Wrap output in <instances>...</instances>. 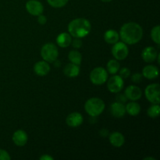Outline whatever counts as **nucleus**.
Returning a JSON list of instances; mask_svg holds the SVG:
<instances>
[{"mask_svg": "<svg viewBox=\"0 0 160 160\" xmlns=\"http://www.w3.org/2000/svg\"><path fill=\"white\" fill-rule=\"evenodd\" d=\"M41 56L47 62H53L57 59L59 56L57 47L52 43L45 44L41 50Z\"/></svg>", "mask_w": 160, "mask_h": 160, "instance_id": "obj_4", "label": "nucleus"}, {"mask_svg": "<svg viewBox=\"0 0 160 160\" xmlns=\"http://www.w3.org/2000/svg\"><path fill=\"white\" fill-rule=\"evenodd\" d=\"M127 99H128V98L126 97V95H122V94H120V95H117V97H116V100H117V102H120V103H124L127 102Z\"/></svg>", "mask_w": 160, "mask_h": 160, "instance_id": "obj_31", "label": "nucleus"}, {"mask_svg": "<svg viewBox=\"0 0 160 160\" xmlns=\"http://www.w3.org/2000/svg\"><path fill=\"white\" fill-rule=\"evenodd\" d=\"M72 36L68 33H61L56 38V42L61 48H67L71 44Z\"/></svg>", "mask_w": 160, "mask_h": 160, "instance_id": "obj_19", "label": "nucleus"}, {"mask_svg": "<svg viewBox=\"0 0 160 160\" xmlns=\"http://www.w3.org/2000/svg\"><path fill=\"white\" fill-rule=\"evenodd\" d=\"M71 44L73 48H76V49H78V48H81V46H82V41L81 40V38H75L74 40H73L71 42Z\"/></svg>", "mask_w": 160, "mask_h": 160, "instance_id": "obj_28", "label": "nucleus"}, {"mask_svg": "<svg viewBox=\"0 0 160 160\" xmlns=\"http://www.w3.org/2000/svg\"><path fill=\"white\" fill-rule=\"evenodd\" d=\"M69 0H47L48 4L54 8H61L67 4Z\"/></svg>", "mask_w": 160, "mask_h": 160, "instance_id": "obj_26", "label": "nucleus"}, {"mask_svg": "<svg viewBox=\"0 0 160 160\" xmlns=\"http://www.w3.org/2000/svg\"><path fill=\"white\" fill-rule=\"evenodd\" d=\"M148 159H151V160H155L154 158H151V157H147V158H145L144 160H148Z\"/></svg>", "mask_w": 160, "mask_h": 160, "instance_id": "obj_35", "label": "nucleus"}, {"mask_svg": "<svg viewBox=\"0 0 160 160\" xmlns=\"http://www.w3.org/2000/svg\"><path fill=\"white\" fill-rule=\"evenodd\" d=\"M119 38H120V35L118 32L114 30H108L104 34V39L108 44L114 45L118 42Z\"/></svg>", "mask_w": 160, "mask_h": 160, "instance_id": "obj_20", "label": "nucleus"}, {"mask_svg": "<svg viewBox=\"0 0 160 160\" xmlns=\"http://www.w3.org/2000/svg\"><path fill=\"white\" fill-rule=\"evenodd\" d=\"M105 102L99 98H92L86 102L84 109L89 116L92 117H98L104 111Z\"/></svg>", "mask_w": 160, "mask_h": 160, "instance_id": "obj_3", "label": "nucleus"}, {"mask_svg": "<svg viewBox=\"0 0 160 160\" xmlns=\"http://www.w3.org/2000/svg\"><path fill=\"white\" fill-rule=\"evenodd\" d=\"M11 159L10 156L6 151L0 149V160H9Z\"/></svg>", "mask_w": 160, "mask_h": 160, "instance_id": "obj_30", "label": "nucleus"}, {"mask_svg": "<svg viewBox=\"0 0 160 160\" xmlns=\"http://www.w3.org/2000/svg\"><path fill=\"white\" fill-rule=\"evenodd\" d=\"M131 80H132L133 82L134 83H140L142 80V73H136L132 75L131 77Z\"/></svg>", "mask_w": 160, "mask_h": 160, "instance_id": "obj_29", "label": "nucleus"}, {"mask_svg": "<svg viewBox=\"0 0 160 160\" xmlns=\"http://www.w3.org/2000/svg\"><path fill=\"white\" fill-rule=\"evenodd\" d=\"M112 54L117 60H123L128 57L129 54V49L127 44L124 42H118L114 44L112 48Z\"/></svg>", "mask_w": 160, "mask_h": 160, "instance_id": "obj_7", "label": "nucleus"}, {"mask_svg": "<svg viewBox=\"0 0 160 160\" xmlns=\"http://www.w3.org/2000/svg\"><path fill=\"white\" fill-rule=\"evenodd\" d=\"M158 53L156 48L152 46L146 47L142 52V57L146 62H152L157 58Z\"/></svg>", "mask_w": 160, "mask_h": 160, "instance_id": "obj_11", "label": "nucleus"}, {"mask_svg": "<svg viewBox=\"0 0 160 160\" xmlns=\"http://www.w3.org/2000/svg\"><path fill=\"white\" fill-rule=\"evenodd\" d=\"M126 112H128L129 115L132 116V117H135L138 116L141 112V106L138 103L135 102H129L126 106Z\"/></svg>", "mask_w": 160, "mask_h": 160, "instance_id": "obj_21", "label": "nucleus"}, {"mask_svg": "<svg viewBox=\"0 0 160 160\" xmlns=\"http://www.w3.org/2000/svg\"><path fill=\"white\" fill-rule=\"evenodd\" d=\"M160 112V107L158 104H153L152 106H150L148 108V111H147V113H148V117H150L151 118H156V117H159Z\"/></svg>", "mask_w": 160, "mask_h": 160, "instance_id": "obj_24", "label": "nucleus"}, {"mask_svg": "<svg viewBox=\"0 0 160 160\" xmlns=\"http://www.w3.org/2000/svg\"><path fill=\"white\" fill-rule=\"evenodd\" d=\"M26 9L33 16H38L43 12V5L38 0H29L26 3Z\"/></svg>", "mask_w": 160, "mask_h": 160, "instance_id": "obj_9", "label": "nucleus"}, {"mask_svg": "<svg viewBox=\"0 0 160 160\" xmlns=\"http://www.w3.org/2000/svg\"><path fill=\"white\" fill-rule=\"evenodd\" d=\"M38 23L42 25L45 24V23L47 22L46 17L44 15H42V13L40 14V15H38Z\"/></svg>", "mask_w": 160, "mask_h": 160, "instance_id": "obj_32", "label": "nucleus"}, {"mask_svg": "<svg viewBox=\"0 0 160 160\" xmlns=\"http://www.w3.org/2000/svg\"><path fill=\"white\" fill-rule=\"evenodd\" d=\"M123 84L124 82L123 78L120 75H114L108 81L107 88L112 93H118L123 89Z\"/></svg>", "mask_w": 160, "mask_h": 160, "instance_id": "obj_8", "label": "nucleus"}, {"mask_svg": "<svg viewBox=\"0 0 160 160\" xmlns=\"http://www.w3.org/2000/svg\"><path fill=\"white\" fill-rule=\"evenodd\" d=\"M124 94L128 99L131 100V101H137V100L140 99L142 95V92L140 88L135 85H131L127 88Z\"/></svg>", "mask_w": 160, "mask_h": 160, "instance_id": "obj_10", "label": "nucleus"}, {"mask_svg": "<svg viewBox=\"0 0 160 160\" xmlns=\"http://www.w3.org/2000/svg\"><path fill=\"white\" fill-rule=\"evenodd\" d=\"M84 119H83L82 115L79 112H72L68 117H67V124L71 128H77L79 127L80 125L82 124Z\"/></svg>", "mask_w": 160, "mask_h": 160, "instance_id": "obj_12", "label": "nucleus"}, {"mask_svg": "<svg viewBox=\"0 0 160 160\" xmlns=\"http://www.w3.org/2000/svg\"><path fill=\"white\" fill-rule=\"evenodd\" d=\"M108 133H109V131H108L107 130L102 129L100 131V135H101L102 137H106V136L108 135Z\"/></svg>", "mask_w": 160, "mask_h": 160, "instance_id": "obj_34", "label": "nucleus"}, {"mask_svg": "<svg viewBox=\"0 0 160 160\" xmlns=\"http://www.w3.org/2000/svg\"><path fill=\"white\" fill-rule=\"evenodd\" d=\"M160 88L159 84H152L146 87L145 91V97L150 102L153 104H159L160 102L159 98Z\"/></svg>", "mask_w": 160, "mask_h": 160, "instance_id": "obj_6", "label": "nucleus"}, {"mask_svg": "<svg viewBox=\"0 0 160 160\" xmlns=\"http://www.w3.org/2000/svg\"><path fill=\"white\" fill-rule=\"evenodd\" d=\"M68 59L72 63L80 66L82 60V56L78 50H72L69 52Z\"/></svg>", "mask_w": 160, "mask_h": 160, "instance_id": "obj_22", "label": "nucleus"}, {"mask_svg": "<svg viewBox=\"0 0 160 160\" xmlns=\"http://www.w3.org/2000/svg\"><path fill=\"white\" fill-rule=\"evenodd\" d=\"M110 111L112 115L116 118H121L126 113V108L123 103L116 102L111 105Z\"/></svg>", "mask_w": 160, "mask_h": 160, "instance_id": "obj_15", "label": "nucleus"}, {"mask_svg": "<svg viewBox=\"0 0 160 160\" xmlns=\"http://www.w3.org/2000/svg\"><path fill=\"white\" fill-rule=\"evenodd\" d=\"M28 136L27 133L23 130H18L12 135V141L17 146H23L27 144Z\"/></svg>", "mask_w": 160, "mask_h": 160, "instance_id": "obj_13", "label": "nucleus"}, {"mask_svg": "<svg viewBox=\"0 0 160 160\" xmlns=\"http://www.w3.org/2000/svg\"><path fill=\"white\" fill-rule=\"evenodd\" d=\"M109 142L114 147L120 148L124 144V136L120 132H113L109 135Z\"/></svg>", "mask_w": 160, "mask_h": 160, "instance_id": "obj_18", "label": "nucleus"}, {"mask_svg": "<svg viewBox=\"0 0 160 160\" xmlns=\"http://www.w3.org/2000/svg\"><path fill=\"white\" fill-rule=\"evenodd\" d=\"M34 71L38 76H45L50 71V66L46 61H39L34 66Z\"/></svg>", "mask_w": 160, "mask_h": 160, "instance_id": "obj_14", "label": "nucleus"}, {"mask_svg": "<svg viewBox=\"0 0 160 160\" xmlns=\"http://www.w3.org/2000/svg\"><path fill=\"white\" fill-rule=\"evenodd\" d=\"M142 75L147 79L153 80L157 78L159 75V69L152 65L146 66L143 68Z\"/></svg>", "mask_w": 160, "mask_h": 160, "instance_id": "obj_17", "label": "nucleus"}, {"mask_svg": "<svg viewBox=\"0 0 160 160\" xmlns=\"http://www.w3.org/2000/svg\"><path fill=\"white\" fill-rule=\"evenodd\" d=\"M108 79V72L103 67H96L90 73V81L95 85H102Z\"/></svg>", "mask_w": 160, "mask_h": 160, "instance_id": "obj_5", "label": "nucleus"}, {"mask_svg": "<svg viewBox=\"0 0 160 160\" xmlns=\"http://www.w3.org/2000/svg\"><path fill=\"white\" fill-rule=\"evenodd\" d=\"M101 1L104 2H111L112 0H101Z\"/></svg>", "mask_w": 160, "mask_h": 160, "instance_id": "obj_36", "label": "nucleus"}, {"mask_svg": "<svg viewBox=\"0 0 160 160\" xmlns=\"http://www.w3.org/2000/svg\"><path fill=\"white\" fill-rule=\"evenodd\" d=\"M119 35L125 44L134 45L140 42L143 37V30L137 23L130 22L123 25Z\"/></svg>", "mask_w": 160, "mask_h": 160, "instance_id": "obj_1", "label": "nucleus"}, {"mask_svg": "<svg viewBox=\"0 0 160 160\" xmlns=\"http://www.w3.org/2000/svg\"><path fill=\"white\" fill-rule=\"evenodd\" d=\"M92 30V25L84 18H77L70 22L68 25L69 33L73 38H82L88 35Z\"/></svg>", "mask_w": 160, "mask_h": 160, "instance_id": "obj_2", "label": "nucleus"}, {"mask_svg": "<svg viewBox=\"0 0 160 160\" xmlns=\"http://www.w3.org/2000/svg\"><path fill=\"white\" fill-rule=\"evenodd\" d=\"M130 74H131V70L127 67H123V69L120 70V76L123 79H127L130 76Z\"/></svg>", "mask_w": 160, "mask_h": 160, "instance_id": "obj_27", "label": "nucleus"}, {"mask_svg": "<svg viewBox=\"0 0 160 160\" xmlns=\"http://www.w3.org/2000/svg\"><path fill=\"white\" fill-rule=\"evenodd\" d=\"M107 70L108 73L110 74H116L120 70V63L117 59H110L107 62Z\"/></svg>", "mask_w": 160, "mask_h": 160, "instance_id": "obj_23", "label": "nucleus"}, {"mask_svg": "<svg viewBox=\"0 0 160 160\" xmlns=\"http://www.w3.org/2000/svg\"><path fill=\"white\" fill-rule=\"evenodd\" d=\"M63 73L68 78H76L80 73L79 65H76L72 62L65 66L63 69Z\"/></svg>", "mask_w": 160, "mask_h": 160, "instance_id": "obj_16", "label": "nucleus"}, {"mask_svg": "<svg viewBox=\"0 0 160 160\" xmlns=\"http://www.w3.org/2000/svg\"><path fill=\"white\" fill-rule=\"evenodd\" d=\"M41 160H53V158L52 156H48V155H44V156H41L40 157Z\"/></svg>", "mask_w": 160, "mask_h": 160, "instance_id": "obj_33", "label": "nucleus"}, {"mask_svg": "<svg viewBox=\"0 0 160 160\" xmlns=\"http://www.w3.org/2000/svg\"><path fill=\"white\" fill-rule=\"evenodd\" d=\"M159 31H160V27L158 26L154 27L151 31V37L153 42H156L157 45L160 44V36H159Z\"/></svg>", "mask_w": 160, "mask_h": 160, "instance_id": "obj_25", "label": "nucleus"}]
</instances>
